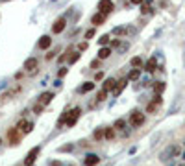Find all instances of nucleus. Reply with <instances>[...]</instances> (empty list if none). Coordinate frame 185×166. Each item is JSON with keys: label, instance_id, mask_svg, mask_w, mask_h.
Returning a JSON list of instances; mask_svg holds the SVG:
<instances>
[{"label": "nucleus", "instance_id": "obj_10", "mask_svg": "<svg viewBox=\"0 0 185 166\" xmlns=\"http://www.w3.org/2000/svg\"><path fill=\"white\" fill-rule=\"evenodd\" d=\"M106 19H107V15H104V13H100V11H98V13H94V15L91 17V22H93L94 26H102L104 22H106Z\"/></svg>", "mask_w": 185, "mask_h": 166}, {"label": "nucleus", "instance_id": "obj_33", "mask_svg": "<svg viewBox=\"0 0 185 166\" xmlns=\"http://www.w3.org/2000/svg\"><path fill=\"white\" fill-rule=\"evenodd\" d=\"M74 150V144H67V146H63V148H59L58 151H72Z\"/></svg>", "mask_w": 185, "mask_h": 166}, {"label": "nucleus", "instance_id": "obj_18", "mask_svg": "<svg viewBox=\"0 0 185 166\" xmlns=\"http://www.w3.org/2000/svg\"><path fill=\"white\" fill-rule=\"evenodd\" d=\"M111 55V48L109 46H102L100 50H98V59L102 61V59H107Z\"/></svg>", "mask_w": 185, "mask_h": 166}, {"label": "nucleus", "instance_id": "obj_29", "mask_svg": "<svg viewBox=\"0 0 185 166\" xmlns=\"http://www.w3.org/2000/svg\"><path fill=\"white\" fill-rule=\"evenodd\" d=\"M150 11H152V7H150L148 4H143V6H141V13H143V15H146V13H150Z\"/></svg>", "mask_w": 185, "mask_h": 166}, {"label": "nucleus", "instance_id": "obj_17", "mask_svg": "<svg viewBox=\"0 0 185 166\" xmlns=\"http://www.w3.org/2000/svg\"><path fill=\"white\" fill-rule=\"evenodd\" d=\"M52 98H54V92H43V94L39 96V103H41V105H46V103L52 102Z\"/></svg>", "mask_w": 185, "mask_h": 166}, {"label": "nucleus", "instance_id": "obj_11", "mask_svg": "<svg viewBox=\"0 0 185 166\" xmlns=\"http://www.w3.org/2000/svg\"><path fill=\"white\" fill-rule=\"evenodd\" d=\"M50 44H52V39L48 35H43L39 39V42H37V48L39 50H46V48H50Z\"/></svg>", "mask_w": 185, "mask_h": 166}, {"label": "nucleus", "instance_id": "obj_21", "mask_svg": "<svg viewBox=\"0 0 185 166\" xmlns=\"http://www.w3.org/2000/svg\"><path fill=\"white\" fill-rule=\"evenodd\" d=\"M113 137H115V129H113V127H104V138L111 140Z\"/></svg>", "mask_w": 185, "mask_h": 166}, {"label": "nucleus", "instance_id": "obj_6", "mask_svg": "<svg viewBox=\"0 0 185 166\" xmlns=\"http://www.w3.org/2000/svg\"><path fill=\"white\" fill-rule=\"evenodd\" d=\"M17 129L26 135V133H31V129H34V124H31V122H28V120H19V122H17Z\"/></svg>", "mask_w": 185, "mask_h": 166}, {"label": "nucleus", "instance_id": "obj_3", "mask_svg": "<svg viewBox=\"0 0 185 166\" xmlns=\"http://www.w3.org/2000/svg\"><path fill=\"white\" fill-rule=\"evenodd\" d=\"M113 9H115L113 0H100V2H98V11L104 13V15H109Z\"/></svg>", "mask_w": 185, "mask_h": 166}, {"label": "nucleus", "instance_id": "obj_22", "mask_svg": "<svg viewBox=\"0 0 185 166\" xmlns=\"http://www.w3.org/2000/svg\"><path fill=\"white\" fill-rule=\"evenodd\" d=\"M143 59H141V57H132V66H133V68H143Z\"/></svg>", "mask_w": 185, "mask_h": 166}, {"label": "nucleus", "instance_id": "obj_45", "mask_svg": "<svg viewBox=\"0 0 185 166\" xmlns=\"http://www.w3.org/2000/svg\"><path fill=\"white\" fill-rule=\"evenodd\" d=\"M183 159H185V155H183Z\"/></svg>", "mask_w": 185, "mask_h": 166}, {"label": "nucleus", "instance_id": "obj_34", "mask_svg": "<svg viewBox=\"0 0 185 166\" xmlns=\"http://www.w3.org/2000/svg\"><path fill=\"white\" fill-rule=\"evenodd\" d=\"M91 37H94V28H91V30L85 31V39H91Z\"/></svg>", "mask_w": 185, "mask_h": 166}, {"label": "nucleus", "instance_id": "obj_9", "mask_svg": "<svg viewBox=\"0 0 185 166\" xmlns=\"http://www.w3.org/2000/svg\"><path fill=\"white\" fill-rule=\"evenodd\" d=\"M24 70L26 72H35L37 70V59L35 57H28L24 61Z\"/></svg>", "mask_w": 185, "mask_h": 166}, {"label": "nucleus", "instance_id": "obj_32", "mask_svg": "<svg viewBox=\"0 0 185 166\" xmlns=\"http://www.w3.org/2000/svg\"><path fill=\"white\" fill-rule=\"evenodd\" d=\"M43 109H45V105H41V103H37V105L34 107V113H35V115H41V113H43Z\"/></svg>", "mask_w": 185, "mask_h": 166}, {"label": "nucleus", "instance_id": "obj_41", "mask_svg": "<svg viewBox=\"0 0 185 166\" xmlns=\"http://www.w3.org/2000/svg\"><path fill=\"white\" fill-rule=\"evenodd\" d=\"M78 50H80V52H83V50H87V42H82V44H80V46H78Z\"/></svg>", "mask_w": 185, "mask_h": 166}, {"label": "nucleus", "instance_id": "obj_1", "mask_svg": "<svg viewBox=\"0 0 185 166\" xmlns=\"http://www.w3.org/2000/svg\"><path fill=\"white\" fill-rule=\"evenodd\" d=\"M80 113H82V109H80V107H74V109L67 111V113H65V126H67V127H72L76 122H78Z\"/></svg>", "mask_w": 185, "mask_h": 166}, {"label": "nucleus", "instance_id": "obj_35", "mask_svg": "<svg viewBox=\"0 0 185 166\" xmlns=\"http://www.w3.org/2000/svg\"><path fill=\"white\" fill-rule=\"evenodd\" d=\"M113 33H115V35H122V33H124V28H115Z\"/></svg>", "mask_w": 185, "mask_h": 166}, {"label": "nucleus", "instance_id": "obj_27", "mask_svg": "<svg viewBox=\"0 0 185 166\" xmlns=\"http://www.w3.org/2000/svg\"><path fill=\"white\" fill-rule=\"evenodd\" d=\"M70 54H72V46H69L67 50H65V54H63V55H59V63H61V61H65V59H67Z\"/></svg>", "mask_w": 185, "mask_h": 166}, {"label": "nucleus", "instance_id": "obj_39", "mask_svg": "<svg viewBox=\"0 0 185 166\" xmlns=\"http://www.w3.org/2000/svg\"><path fill=\"white\" fill-rule=\"evenodd\" d=\"M65 74H67V68H59V70H58V76H59V77H63Z\"/></svg>", "mask_w": 185, "mask_h": 166}, {"label": "nucleus", "instance_id": "obj_44", "mask_svg": "<svg viewBox=\"0 0 185 166\" xmlns=\"http://www.w3.org/2000/svg\"><path fill=\"white\" fill-rule=\"evenodd\" d=\"M0 144H2V138H0Z\"/></svg>", "mask_w": 185, "mask_h": 166}, {"label": "nucleus", "instance_id": "obj_24", "mask_svg": "<svg viewBox=\"0 0 185 166\" xmlns=\"http://www.w3.org/2000/svg\"><path fill=\"white\" fill-rule=\"evenodd\" d=\"M124 126H126V120L118 118V120L115 122V124H113V129H118V131H121V129H124Z\"/></svg>", "mask_w": 185, "mask_h": 166}, {"label": "nucleus", "instance_id": "obj_25", "mask_svg": "<svg viewBox=\"0 0 185 166\" xmlns=\"http://www.w3.org/2000/svg\"><path fill=\"white\" fill-rule=\"evenodd\" d=\"M93 137H94V140H102L104 138V127H98L93 133Z\"/></svg>", "mask_w": 185, "mask_h": 166}, {"label": "nucleus", "instance_id": "obj_7", "mask_svg": "<svg viewBox=\"0 0 185 166\" xmlns=\"http://www.w3.org/2000/svg\"><path fill=\"white\" fill-rule=\"evenodd\" d=\"M39 151H41L39 146H35L34 150H30V151H28V157H26V161H24V164H26V166H31V164H34L35 159H37V155H39Z\"/></svg>", "mask_w": 185, "mask_h": 166}, {"label": "nucleus", "instance_id": "obj_40", "mask_svg": "<svg viewBox=\"0 0 185 166\" xmlns=\"http://www.w3.org/2000/svg\"><path fill=\"white\" fill-rule=\"evenodd\" d=\"M91 66H93V68H98V66H100V59H96V61H93V63H91Z\"/></svg>", "mask_w": 185, "mask_h": 166}, {"label": "nucleus", "instance_id": "obj_30", "mask_svg": "<svg viewBox=\"0 0 185 166\" xmlns=\"http://www.w3.org/2000/svg\"><path fill=\"white\" fill-rule=\"evenodd\" d=\"M98 42L102 44V46H106V44H107V42H109V35H102V37L98 39Z\"/></svg>", "mask_w": 185, "mask_h": 166}, {"label": "nucleus", "instance_id": "obj_14", "mask_svg": "<svg viewBox=\"0 0 185 166\" xmlns=\"http://www.w3.org/2000/svg\"><path fill=\"white\" fill-rule=\"evenodd\" d=\"M143 66H145V70H146V72H156V68H157L156 57H150V59H148V61H146Z\"/></svg>", "mask_w": 185, "mask_h": 166}, {"label": "nucleus", "instance_id": "obj_28", "mask_svg": "<svg viewBox=\"0 0 185 166\" xmlns=\"http://www.w3.org/2000/svg\"><path fill=\"white\" fill-rule=\"evenodd\" d=\"M106 98H107V92H106V91H104V89H102V91L98 92V96H96V100H98V102H104V100H106Z\"/></svg>", "mask_w": 185, "mask_h": 166}, {"label": "nucleus", "instance_id": "obj_20", "mask_svg": "<svg viewBox=\"0 0 185 166\" xmlns=\"http://www.w3.org/2000/svg\"><path fill=\"white\" fill-rule=\"evenodd\" d=\"M165 89H167L165 81H156V83H154V94H161Z\"/></svg>", "mask_w": 185, "mask_h": 166}, {"label": "nucleus", "instance_id": "obj_4", "mask_svg": "<svg viewBox=\"0 0 185 166\" xmlns=\"http://www.w3.org/2000/svg\"><path fill=\"white\" fill-rule=\"evenodd\" d=\"M180 146H172V148H169L167 151H163L161 153V161H169V159H172V157H176V155H180Z\"/></svg>", "mask_w": 185, "mask_h": 166}, {"label": "nucleus", "instance_id": "obj_5", "mask_svg": "<svg viewBox=\"0 0 185 166\" xmlns=\"http://www.w3.org/2000/svg\"><path fill=\"white\" fill-rule=\"evenodd\" d=\"M7 138H9V144H11V146H17V144H20L19 129H17V127H11V129L7 131Z\"/></svg>", "mask_w": 185, "mask_h": 166}, {"label": "nucleus", "instance_id": "obj_23", "mask_svg": "<svg viewBox=\"0 0 185 166\" xmlns=\"http://www.w3.org/2000/svg\"><path fill=\"white\" fill-rule=\"evenodd\" d=\"M157 103H154V102H150L148 105H146V113H150V115H156V111H157Z\"/></svg>", "mask_w": 185, "mask_h": 166}, {"label": "nucleus", "instance_id": "obj_12", "mask_svg": "<svg viewBox=\"0 0 185 166\" xmlns=\"http://www.w3.org/2000/svg\"><path fill=\"white\" fill-rule=\"evenodd\" d=\"M98 162H100V157H98V155H94V153H89L85 157V166H96Z\"/></svg>", "mask_w": 185, "mask_h": 166}, {"label": "nucleus", "instance_id": "obj_19", "mask_svg": "<svg viewBox=\"0 0 185 166\" xmlns=\"http://www.w3.org/2000/svg\"><path fill=\"white\" fill-rule=\"evenodd\" d=\"M141 77V68H132L128 74V81H137Z\"/></svg>", "mask_w": 185, "mask_h": 166}, {"label": "nucleus", "instance_id": "obj_42", "mask_svg": "<svg viewBox=\"0 0 185 166\" xmlns=\"http://www.w3.org/2000/svg\"><path fill=\"white\" fill-rule=\"evenodd\" d=\"M132 4H143V0H130Z\"/></svg>", "mask_w": 185, "mask_h": 166}, {"label": "nucleus", "instance_id": "obj_15", "mask_svg": "<svg viewBox=\"0 0 185 166\" xmlns=\"http://www.w3.org/2000/svg\"><path fill=\"white\" fill-rule=\"evenodd\" d=\"M126 83H128V77H124V80H121V81H117V85H115V89H113V94H115V96L121 94V92L124 91Z\"/></svg>", "mask_w": 185, "mask_h": 166}, {"label": "nucleus", "instance_id": "obj_8", "mask_svg": "<svg viewBox=\"0 0 185 166\" xmlns=\"http://www.w3.org/2000/svg\"><path fill=\"white\" fill-rule=\"evenodd\" d=\"M65 28H67V19H58L56 22H54V26H52V33H61Z\"/></svg>", "mask_w": 185, "mask_h": 166}, {"label": "nucleus", "instance_id": "obj_31", "mask_svg": "<svg viewBox=\"0 0 185 166\" xmlns=\"http://www.w3.org/2000/svg\"><path fill=\"white\" fill-rule=\"evenodd\" d=\"M154 103H157V105H161L163 103V98H161V94H154V100H152Z\"/></svg>", "mask_w": 185, "mask_h": 166}, {"label": "nucleus", "instance_id": "obj_13", "mask_svg": "<svg viewBox=\"0 0 185 166\" xmlns=\"http://www.w3.org/2000/svg\"><path fill=\"white\" fill-rule=\"evenodd\" d=\"M115 85H117L115 77H107V80L104 81V85H102V89H104L106 92H109V91H113V89H115Z\"/></svg>", "mask_w": 185, "mask_h": 166}, {"label": "nucleus", "instance_id": "obj_36", "mask_svg": "<svg viewBox=\"0 0 185 166\" xmlns=\"http://www.w3.org/2000/svg\"><path fill=\"white\" fill-rule=\"evenodd\" d=\"M117 46H121V41H118V39L111 41V46H109V48H117Z\"/></svg>", "mask_w": 185, "mask_h": 166}, {"label": "nucleus", "instance_id": "obj_26", "mask_svg": "<svg viewBox=\"0 0 185 166\" xmlns=\"http://www.w3.org/2000/svg\"><path fill=\"white\" fill-rule=\"evenodd\" d=\"M80 59V52H72L70 55H69V63H76Z\"/></svg>", "mask_w": 185, "mask_h": 166}, {"label": "nucleus", "instance_id": "obj_43", "mask_svg": "<svg viewBox=\"0 0 185 166\" xmlns=\"http://www.w3.org/2000/svg\"><path fill=\"white\" fill-rule=\"evenodd\" d=\"M50 166H61V164H59V162H58V161H56V162H52V164H50Z\"/></svg>", "mask_w": 185, "mask_h": 166}, {"label": "nucleus", "instance_id": "obj_16", "mask_svg": "<svg viewBox=\"0 0 185 166\" xmlns=\"http://www.w3.org/2000/svg\"><path fill=\"white\" fill-rule=\"evenodd\" d=\"M93 89H94V83H93V81H85V83L78 89V92H80V94H87V92H91Z\"/></svg>", "mask_w": 185, "mask_h": 166}, {"label": "nucleus", "instance_id": "obj_38", "mask_svg": "<svg viewBox=\"0 0 185 166\" xmlns=\"http://www.w3.org/2000/svg\"><path fill=\"white\" fill-rule=\"evenodd\" d=\"M56 50H54V52H50V54H46V59H54V57H56Z\"/></svg>", "mask_w": 185, "mask_h": 166}, {"label": "nucleus", "instance_id": "obj_2", "mask_svg": "<svg viewBox=\"0 0 185 166\" xmlns=\"http://www.w3.org/2000/svg\"><path fill=\"white\" fill-rule=\"evenodd\" d=\"M145 124V115L141 113V111H133L132 115H130V126L132 127H141Z\"/></svg>", "mask_w": 185, "mask_h": 166}, {"label": "nucleus", "instance_id": "obj_37", "mask_svg": "<svg viewBox=\"0 0 185 166\" xmlns=\"http://www.w3.org/2000/svg\"><path fill=\"white\" fill-rule=\"evenodd\" d=\"M94 80H96V81H100V80H104V72H96V76H94Z\"/></svg>", "mask_w": 185, "mask_h": 166}]
</instances>
